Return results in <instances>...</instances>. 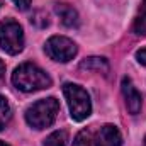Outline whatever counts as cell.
I'll return each instance as SVG.
<instances>
[{
  "label": "cell",
  "instance_id": "cell-4",
  "mask_svg": "<svg viewBox=\"0 0 146 146\" xmlns=\"http://www.w3.org/2000/svg\"><path fill=\"white\" fill-rule=\"evenodd\" d=\"M0 48L9 54H19L24 49V33L15 21L0 24Z\"/></svg>",
  "mask_w": 146,
  "mask_h": 146
},
{
  "label": "cell",
  "instance_id": "cell-6",
  "mask_svg": "<svg viewBox=\"0 0 146 146\" xmlns=\"http://www.w3.org/2000/svg\"><path fill=\"white\" fill-rule=\"evenodd\" d=\"M122 95L126 99V107L129 110V114L136 115L139 110H141V106H143V99H141V94L136 90V87L133 85V82L129 78H122Z\"/></svg>",
  "mask_w": 146,
  "mask_h": 146
},
{
  "label": "cell",
  "instance_id": "cell-12",
  "mask_svg": "<svg viewBox=\"0 0 146 146\" xmlns=\"http://www.w3.org/2000/svg\"><path fill=\"white\" fill-rule=\"evenodd\" d=\"M12 119V109H10V104L7 102L5 97L0 95V131L10 122Z\"/></svg>",
  "mask_w": 146,
  "mask_h": 146
},
{
  "label": "cell",
  "instance_id": "cell-2",
  "mask_svg": "<svg viewBox=\"0 0 146 146\" xmlns=\"http://www.w3.org/2000/svg\"><path fill=\"white\" fill-rule=\"evenodd\" d=\"M58 112H60V104L56 99L53 97L41 99L26 110V121L34 129H44L54 122Z\"/></svg>",
  "mask_w": 146,
  "mask_h": 146
},
{
  "label": "cell",
  "instance_id": "cell-17",
  "mask_svg": "<svg viewBox=\"0 0 146 146\" xmlns=\"http://www.w3.org/2000/svg\"><path fill=\"white\" fill-rule=\"evenodd\" d=\"M0 146H9V145H5V143H2V141H0Z\"/></svg>",
  "mask_w": 146,
  "mask_h": 146
},
{
  "label": "cell",
  "instance_id": "cell-15",
  "mask_svg": "<svg viewBox=\"0 0 146 146\" xmlns=\"http://www.w3.org/2000/svg\"><path fill=\"white\" fill-rule=\"evenodd\" d=\"M14 2H15V5H17L19 9H22V10L29 9V5H31V0H14Z\"/></svg>",
  "mask_w": 146,
  "mask_h": 146
},
{
  "label": "cell",
  "instance_id": "cell-13",
  "mask_svg": "<svg viewBox=\"0 0 146 146\" xmlns=\"http://www.w3.org/2000/svg\"><path fill=\"white\" fill-rule=\"evenodd\" d=\"M73 146H97L95 145V138L92 134V131L88 129H83L76 134L75 141H73Z\"/></svg>",
  "mask_w": 146,
  "mask_h": 146
},
{
  "label": "cell",
  "instance_id": "cell-14",
  "mask_svg": "<svg viewBox=\"0 0 146 146\" xmlns=\"http://www.w3.org/2000/svg\"><path fill=\"white\" fill-rule=\"evenodd\" d=\"M136 60H138L143 66H146V48L145 49H139V51L136 53Z\"/></svg>",
  "mask_w": 146,
  "mask_h": 146
},
{
  "label": "cell",
  "instance_id": "cell-7",
  "mask_svg": "<svg viewBox=\"0 0 146 146\" xmlns=\"http://www.w3.org/2000/svg\"><path fill=\"white\" fill-rule=\"evenodd\" d=\"M95 145L97 146H122V134H121V131L115 126L106 124L95 134Z\"/></svg>",
  "mask_w": 146,
  "mask_h": 146
},
{
  "label": "cell",
  "instance_id": "cell-16",
  "mask_svg": "<svg viewBox=\"0 0 146 146\" xmlns=\"http://www.w3.org/2000/svg\"><path fill=\"white\" fill-rule=\"evenodd\" d=\"M3 73H5V65H3V61L0 60V78L3 76Z\"/></svg>",
  "mask_w": 146,
  "mask_h": 146
},
{
  "label": "cell",
  "instance_id": "cell-5",
  "mask_svg": "<svg viewBox=\"0 0 146 146\" xmlns=\"http://www.w3.org/2000/svg\"><path fill=\"white\" fill-rule=\"evenodd\" d=\"M46 54L54 60V61H61V63H66L75 58L76 54V44L73 42L72 39L63 36H53L46 41Z\"/></svg>",
  "mask_w": 146,
  "mask_h": 146
},
{
  "label": "cell",
  "instance_id": "cell-9",
  "mask_svg": "<svg viewBox=\"0 0 146 146\" xmlns=\"http://www.w3.org/2000/svg\"><path fill=\"white\" fill-rule=\"evenodd\" d=\"M133 31L138 36H146V0L141 2V7L138 10L134 24H133Z\"/></svg>",
  "mask_w": 146,
  "mask_h": 146
},
{
  "label": "cell",
  "instance_id": "cell-11",
  "mask_svg": "<svg viewBox=\"0 0 146 146\" xmlns=\"http://www.w3.org/2000/svg\"><path fill=\"white\" fill-rule=\"evenodd\" d=\"M44 146H68V134L65 131H54L44 139Z\"/></svg>",
  "mask_w": 146,
  "mask_h": 146
},
{
  "label": "cell",
  "instance_id": "cell-10",
  "mask_svg": "<svg viewBox=\"0 0 146 146\" xmlns=\"http://www.w3.org/2000/svg\"><path fill=\"white\" fill-rule=\"evenodd\" d=\"M80 68L82 70H95V72H107L109 70V65L104 58H88L85 61L80 63Z\"/></svg>",
  "mask_w": 146,
  "mask_h": 146
},
{
  "label": "cell",
  "instance_id": "cell-8",
  "mask_svg": "<svg viewBox=\"0 0 146 146\" xmlns=\"http://www.w3.org/2000/svg\"><path fill=\"white\" fill-rule=\"evenodd\" d=\"M54 10L60 15V21L66 27H76L78 26V14H76V10L73 7L66 5V3H58L54 7Z\"/></svg>",
  "mask_w": 146,
  "mask_h": 146
},
{
  "label": "cell",
  "instance_id": "cell-18",
  "mask_svg": "<svg viewBox=\"0 0 146 146\" xmlns=\"http://www.w3.org/2000/svg\"><path fill=\"white\" fill-rule=\"evenodd\" d=\"M145 146H146V138H145Z\"/></svg>",
  "mask_w": 146,
  "mask_h": 146
},
{
  "label": "cell",
  "instance_id": "cell-1",
  "mask_svg": "<svg viewBox=\"0 0 146 146\" xmlns=\"http://www.w3.org/2000/svg\"><path fill=\"white\" fill-rule=\"evenodd\" d=\"M12 83L21 92H36L51 87L49 75L33 63H22L12 73Z\"/></svg>",
  "mask_w": 146,
  "mask_h": 146
},
{
  "label": "cell",
  "instance_id": "cell-3",
  "mask_svg": "<svg viewBox=\"0 0 146 146\" xmlns=\"http://www.w3.org/2000/svg\"><path fill=\"white\" fill-rule=\"evenodd\" d=\"M63 94L66 97L72 117L75 121H85L92 112V104H90V97L87 90H83L76 83H65Z\"/></svg>",
  "mask_w": 146,
  "mask_h": 146
}]
</instances>
